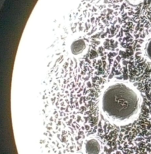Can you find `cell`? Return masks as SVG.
<instances>
[{
    "instance_id": "1",
    "label": "cell",
    "mask_w": 151,
    "mask_h": 154,
    "mask_svg": "<svg viewBox=\"0 0 151 154\" xmlns=\"http://www.w3.org/2000/svg\"><path fill=\"white\" fill-rule=\"evenodd\" d=\"M141 99L138 91L130 84L116 81L109 84L101 97L104 116L116 124H126L135 119L140 111Z\"/></svg>"
},
{
    "instance_id": "2",
    "label": "cell",
    "mask_w": 151,
    "mask_h": 154,
    "mask_svg": "<svg viewBox=\"0 0 151 154\" xmlns=\"http://www.w3.org/2000/svg\"><path fill=\"white\" fill-rule=\"evenodd\" d=\"M101 145L99 141L96 139H90L86 145V151L88 154H99L101 151Z\"/></svg>"
},
{
    "instance_id": "3",
    "label": "cell",
    "mask_w": 151,
    "mask_h": 154,
    "mask_svg": "<svg viewBox=\"0 0 151 154\" xmlns=\"http://www.w3.org/2000/svg\"><path fill=\"white\" fill-rule=\"evenodd\" d=\"M145 54L147 58L151 61V39H150L146 44L145 47Z\"/></svg>"
}]
</instances>
